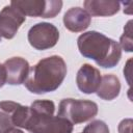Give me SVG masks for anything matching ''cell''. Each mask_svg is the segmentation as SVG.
<instances>
[{
    "label": "cell",
    "mask_w": 133,
    "mask_h": 133,
    "mask_svg": "<svg viewBox=\"0 0 133 133\" xmlns=\"http://www.w3.org/2000/svg\"><path fill=\"white\" fill-rule=\"evenodd\" d=\"M97 114V103L89 100H77L69 98L60 101L57 115L65 118L72 125H77L90 121Z\"/></svg>",
    "instance_id": "obj_4"
},
{
    "label": "cell",
    "mask_w": 133,
    "mask_h": 133,
    "mask_svg": "<svg viewBox=\"0 0 133 133\" xmlns=\"http://www.w3.org/2000/svg\"><path fill=\"white\" fill-rule=\"evenodd\" d=\"M25 20L26 17L11 5L4 6L0 11V39H11Z\"/></svg>",
    "instance_id": "obj_8"
},
{
    "label": "cell",
    "mask_w": 133,
    "mask_h": 133,
    "mask_svg": "<svg viewBox=\"0 0 133 133\" xmlns=\"http://www.w3.org/2000/svg\"><path fill=\"white\" fill-rule=\"evenodd\" d=\"M91 22L89 14L81 7H72L65 11L63 16L64 27L72 32H81L88 28Z\"/></svg>",
    "instance_id": "obj_11"
},
{
    "label": "cell",
    "mask_w": 133,
    "mask_h": 133,
    "mask_svg": "<svg viewBox=\"0 0 133 133\" xmlns=\"http://www.w3.org/2000/svg\"><path fill=\"white\" fill-rule=\"evenodd\" d=\"M83 6L90 17H110L118 12L121 3L116 0H86Z\"/></svg>",
    "instance_id": "obj_12"
},
{
    "label": "cell",
    "mask_w": 133,
    "mask_h": 133,
    "mask_svg": "<svg viewBox=\"0 0 133 133\" xmlns=\"http://www.w3.org/2000/svg\"><path fill=\"white\" fill-rule=\"evenodd\" d=\"M6 83L10 85H20L25 82L29 74L30 65L29 62L23 57H11L4 61L3 63Z\"/></svg>",
    "instance_id": "obj_9"
},
{
    "label": "cell",
    "mask_w": 133,
    "mask_h": 133,
    "mask_svg": "<svg viewBox=\"0 0 133 133\" xmlns=\"http://www.w3.org/2000/svg\"><path fill=\"white\" fill-rule=\"evenodd\" d=\"M119 79L113 74H106L101 78V83L96 92L99 98L106 101H111L119 95Z\"/></svg>",
    "instance_id": "obj_13"
},
{
    "label": "cell",
    "mask_w": 133,
    "mask_h": 133,
    "mask_svg": "<svg viewBox=\"0 0 133 133\" xmlns=\"http://www.w3.org/2000/svg\"><path fill=\"white\" fill-rule=\"evenodd\" d=\"M132 21L130 20L127 25L124 27V33L122 34L119 38V44L121 48H123L127 52H132L133 51V39H132V27H131Z\"/></svg>",
    "instance_id": "obj_14"
},
{
    "label": "cell",
    "mask_w": 133,
    "mask_h": 133,
    "mask_svg": "<svg viewBox=\"0 0 133 133\" xmlns=\"http://www.w3.org/2000/svg\"><path fill=\"white\" fill-rule=\"evenodd\" d=\"M79 52L104 69L114 68L122 58V48L112 38L98 31H87L77 38Z\"/></svg>",
    "instance_id": "obj_2"
},
{
    "label": "cell",
    "mask_w": 133,
    "mask_h": 133,
    "mask_svg": "<svg viewBox=\"0 0 133 133\" xmlns=\"http://www.w3.org/2000/svg\"><path fill=\"white\" fill-rule=\"evenodd\" d=\"M82 133H110L107 124L101 119H96L85 126Z\"/></svg>",
    "instance_id": "obj_15"
},
{
    "label": "cell",
    "mask_w": 133,
    "mask_h": 133,
    "mask_svg": "<svg viewBox=\"0 0 133 133\" xmlns=\"http://www.w3.org/2000/svg\"><path fill=\"white\" fill-rule=\"evenodd\" d=\"M6 83V75H5V70L3 64L0 63V88Z\"/></svg>",
    "instance_id": "obj_17"
},
{
    "label": "cell",
    "mask_w": 133,
    "mask_h": 133,
    "mask_svg": "<svg viewBox=\"0 0 133 133\" xmlns=\"http://www.w3.org/2000/svg\"><path fill=\"white\" fill-rule=\"evenodd\" d=\"M28 42L36 50H47L53 48L59 39L57 27L48 22L33 25L28 31Z\"/></svg>",
    "instance_id": "obj_7"
},
{
    "label": "cell",
    "mask_w": 133,
    "mask_h": 133,
    "mask_svg": "<svg viewBox=\"0 0 133 133\" xmlns=\"http://www.w3.org/2000/svg\"><path fill=\"white\" fill-rule=\"evenodd\" d=\"M18 9L23 16L39 17V18H54L61 8L62 1L60 0H14L10 4Z\"/></svg>",
    "instance_id": "obj_5"
},
{
    "label": "cell",
    "mask_w": 133,
    "mask_h": 133,
    "mask_svg": "<svg viewBox=\"0 0 133 133\" xmlns=\"http://www.w3.org/2000/svg\"><path fill=\"white\" fill-rule=\"evenodd\" d=\"M100 71L91 64L84 63L78 70L76 75V83L80 91L86 95H90L97 91L101 83Z\"/></svg>",
    "instance_id": "obj_10"
},
{
    "label": "cell",
    "mask_w": 133,
    "mask_h": 133,
    "mask_svg": "<svg viewBox=\"0 0 133 133\" xmlns=\"http://www.w3.org/2000/svg\"><path fill=\"white\" fill-rule=\"evenodd\" d=\"M8 133H24L22 130H20V129H18V128H16V129H12L11 131H9Z\"/></svg>",
    "instance_id": "obj_18"
},
{
    "label": "cell",
    "mask_w": 133,
    "mask_h": 133,
    "mask_svg": "<svg viewBox=\"0 0 133 133\" xmlns=\"http://www.w3.org/2000/svg\"><path fill=\"white\" fill-rule=\"evenodd\" d=\"M55 104L50 100H36L30 107L24 129L30 133H72L73 125L54 115Z\"/></svg>",
    "instance_id": "obj_3"
},
{
    "label": "cell",
    "mask_w": 133,
    "mask_h": 133,
    "mask_svg": "<svg viewBox=\"0 0 133 133\" xmlns=\"http://www.w3.org/2000/svg\"><path fill=\"white\" fill-rule=\"evenodd\" d=\"M132 118H125L118 124V133H131Z\"/></svg>",
    "instance_id": "obj_16"
},
{
    "label": "cell",
    "mask_w": 133,
    "mask_h": 133,
    "mask_svg": "<svg viewBox=\"0 0 133 133\" xmlns=\"http://www.w3.org/2000/svg\"><path fill=\"white\" fill-rule=\"evenodd\" d=\"M66 72V63L63 58L58 55H52L41 59L30 68L24 85L32 94L51 92L61 85Z\"/></svg>",
    "instance_id": "obj_1"
},
{
    "label": "cell",
    "mask_w": 133,
    "mask_h": 133,
    "mask_svg": "<svg viewBox=\"0 0 133 133\" xmlns=\"http://www.w3.org/2000/svg\"><path fill=\"white\" fill-rule=\"evenodd\" d=\"M29 107L14 101L0 102V133H8L16 128H24Z\"/></svg>",
    "instance_id": "obj_6"
}]
</instances>
